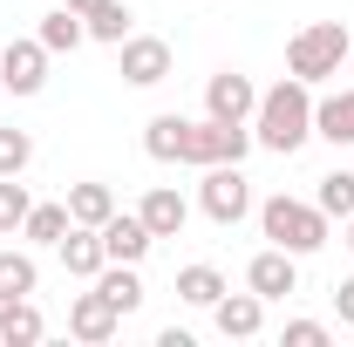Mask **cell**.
Returning <instances> with one entry per match:
<instances>
[{
  "label": "cell",
  "instance_id": "obj_1",
  "mask_svg": "<svg viewBox=\"0 0 354 347\" xmlns=\"http://www.w3.org/2000/svg\"><path fill=\"white\" fill-rule=\"evenodd\" d=\"M252 143L272 157H293L313 143V82L286 75V82L259 88V109H252Z\"/></svg>",
  "mask_w": 354,
  "mask_h": 347
},
{
  "label": "cell",
  "instance_id": "obj_2",
  "mask_svg": "<svg viewBox=\"0 0 354 347\" xmlns=\"http://www.w3.org/2000/svg\"><path fill=\"white\" fill-rule=\"evenodd\" d=\"M327 225H334V218L320 212V205H300V198H286V191L259 205V232L279 245V252H293V259H307V252L327 245Z\"/></svg>",
  "mask_w": 354,
  "mask_h": 347
},
{
  "label": "cell",
  "instance_id": "obj_3",
  "mask_svg": "<svg viewBox=\"0 0 354 347\" xmlns=\"http://www.w3.org/2000/svg\"><path fill=\"white\" fill-rule=\"evenodd\" d=\"M341 62H348V28H341V21H307V28L286 41V75H300V82L341 75Z\"/></svg>",
  "mask_w": 354,
  "mask_h": 347
},
{
  "label": "cell",
  "instance_id": "obj_4",
  "mask_svg": "<svg viewBox=\"0 0 354 347\" xmlns=\"http://www.w3.org/2000/svg\"><path fill=\"white\" fill-rule=\"evenodd\" d=\"M245 150H252V123L198 116V123H184V157L177 164H191V171H205V164H245Z\"/></svg>",
  "mask_w": 354,
  "mask_h": 347
},
{
  "label": "cell",
  "instance_id": "obj_5",
  "mask_svg": "<svg viewBox=\"0 0 354 347\" xmlns=\"http://www.w3.org/2000/svg\"><path fill=\"white\" fill-rule=\"evenodd\" d=\"M198 205H205V218H212V225H239V218L252 212V177L239 171V164H205Z\"/></svg>",
  "mask_w": 354,
  "mask_h": 347
},
{
  "label": "cell",
  "instance_id": "obj_6",
  "mask_svg": "<svg viewBox=\"0 0 354 347\" xmlns=\"http://www.w3.org/2000/svg\"><path fill=\"white\" fill-rule=\"evenodd\" d=\"M48 62H55V55L41 48V35H35V41H7L0 48V88H7V95H41L48 88Z\"/></svg>",
  "mask_w": 354,
  "mask_h": 347
},
{
  "label": "cell",
  "instance_id": "obj_7",
  "mask_svg": "<svg viewBox=\"0 0 354 347\" xmlns=\"http://www.w3.org/2000/svg\"><path fill=\"white\" fill-rule=\"evenodd\" d=\"M252 109H259V88H252V75L218 68V75L205 82V116H218V123H252Z\"/></svg>",
  "mask_w": 354,
  "mask_h": 347
},
{
  "label": "cell",
  "instance_id": "obj_8",
  "mask_svg": "<svg viewBox=\"0 0 354 347\" xmlns=\"http://www.w3.org/2000/svg\"><path fill=\"white\" fill-rule=\"evenodd\" d=\"M116 55H123V82H130V88L171 82V41H157V35H130Z\"/></svg>",
  "mask_w": 354,
  "mask_h": 347
},
{
  "label": "cell",
  "instance_id": "obj_9",
  "mask_svg": "<svg viewBox=\"0 0 354 347\" xmlns=\"http://www.w3.org/2000/svg\"><path fill=\"white\" fill-rule=\"evenodd\" d=\"M245 286H252L259 300H286V293H300V259L279 252V245H266V252H252V265H245Z\"/></svg>",
  "mask_w": 354,
  "mask_h": 347
},
{
  "label": "cell",
  "instance_id": "obj_10",
  "mask_svg": "<svg viewBox=\"0 0 354 347\" xmlns=\"http://www.w3.org/2000/svg\"><path fill=\"white\" fill-rule=\"evenodd\" d=\"M116 327H123V313L102 300V286H88V293H75V306H68V334L88 347H102V341H116Z\"/></svg>",
  "mask_w": 354,
  "mask_h": 347
},
{
  "label": "cell",
  "instance_id": "obj_11",
  "mask_svg": "<svg viewBox=\"0 0 354 347\" xmlns=\"http://www.w3.org/2000/svg\"><path fill=\"white\" fill-rule=\"evenodd\" d=\"M150 245H157V238H150V225H143L136 212H109L102 218V252H109L116 265H143Z\"/></svg>",
  "mask_w": 354,
  "mask_h": 347
},
{
  "label": "cell",
  "instance_id": "obj_12",
  "mask_svg": "<svg viewBox=\"0 0 354 347\" xmlns=\"http://www.w3.org/2000/svg\"><path fill=\"white\" fill-rule=\"evenodd\" d=\"M212 327H218L225 341H252V334L266 327V300L252 293V286H245V293H232V286H225L218 306H212Z\"/></svg>",
  "mask_w": 354,
  "mask_h": 347
},
{
  "label": "cell",
  "instance_id": "obj_13",
  "mask_svg": "<svg viewBox=\"0 0 354 347\" xmlns=\"http://www.w3.org/2000/svg\"><path fill=\"white\" fill-rule=\"evenodd\" d=\"M55 252H62V265H68V279H95V272L109 265V252H102V232H95V225H68Z\"/></svg>",
  "mask_w": 354,
  "mask_h": 347
},
{
  "label": "cell",
  "instance_id": "obj_14",
  "mask_svg": "<svg viewBox=\"0 0 354 347\" xmlns=\"http://www.w3.org/2000/svg\"><path fill=\"white\" fill-rule=\"evenodd\" d=\"M313 136H327L334 150H354V88H334L313 102Z\"/></svg>",
  "mask_w": 354,
  "mask_h": 347
},
{
  "label": "cell",
  "instance_id": "obj_15",
  "mask_svg": "<svg viewBox=\"0 0 354 347\" xmlns=\"http://www.w3.org/2000/svg\"><path fill=\"white\" fill-rule=\"evenodd\" d=\"M136 218H143V225H150V238H177V232H184V225H191V205H184V198H177L171 184H157V191H150V198H143V205H136Z\"/></svg>",
  "mask_w": 354,
  "mask_h": 347
},
{
  "label": "cell",
  "instance_id": "obj_16",
  "mask_svg": "<svg viewBox=\"0 0 354 347\" xmlns=\"http://www.w3.org/2000/svg\"><path fill=\"white\" fill-rule=\"evenodd\" d=\"M88 286H102V300L116 306V313H123V320H130L136 306H143V279H136V265H102V272H95V279H88Z\"/></svg>",
  "mask_w": 354,
  "mask_h": 347
},
{
  "label": "cell",
  "instance_id": "obj_17",
  "mask_svg": "<svg viewBox=\"0 0 354 347\" xmlns=\"http://www.w3.org/2000/svg\"><path fill=\"white\" fill-rule=\"evenodd\" d=\"M184 123H191V116H177V109L150 116V123H143V150H150L157 164H177V157H184Z\"/></svg>",
  "mask_w": 354,
  "mask_h": 347
},
{
  "label": "cell",
  "instance_id": "obj_18",
  "mask_svg": "<svg viewBox=\"0 0 354 347\" xmlns=\"http://www.w3.org/2000/svg\"><path fill=\"white\" fill-rule=\"evenodd\" d=\"M130 0H102V7H88L82 14V28H88V41H109V48H123L130 41Z\"/></svg>",
  "mask_w": 354,
  "mask_h": 347
},
{
  "label": "cell",
  "instance_id": "obj_19",
  "mask_svg": "<svg viewBox=\"0 0 354 347\" xmlns=\"http://www.w3.org/2000/svg\"><path fill=\"white\" fill-rule=\"evenodd\" d=\"M82 41H88V28H82V14H75V7L41 14V48H48V55H75Z\"/></svg>",
  "mask_w": 354,
  "mask_h": 347
},
{
  "label": "cell",
  "instance_id": "obj_20",
  "mask_svg": "<svg viewBox=\"0 0 354 347\" xmlns=\"http://www.w3.org/2000/svg\"><path fill=\"white\" fill-rule=\"evenodd\" d=\"M218 293H225V272H218V265H184V272H177V300H184V306H205V313H212Z\"/></svg>",
  "mask_w": 354,
  "mask_h": 347
},
{
  "label": "cell",
  "instance_id": "obj_21",
  "mask_svg": "<svg viewBox=\"0 0 354 347\" xmlns=\"http://www.w3.org/2000/svg\"><path fill=\"white\" fill-rule=\"evenodd\" d=\"M109 212H116V191H109V184H68V218H75V225H95V232H102Z\"/></svg>",
  "mask_w": 354,
  "mask_h": 347
},
{
  "label": "cell",
  "instance_id": "obj_22",
  "mask_svg": "<svg viewBox=\"0 0 354 347\" xmlns=\"http://www.w3.org/2000/svg\"><path fill=\"white\" fill-rule=\"evenodd\" d=\"M75 218H68V205H28V218H21V238L28 245H62V232H68Z\"/></svg>",
  "mask_w": 354,
  "mask_h": 347
},
{
  "label": "cell",
  "instance_id": "obj_23",
  "mask_svg": "<svg viewBox=\"0 0 354 347\" xmlns=\"http://www.w3.org/2000/svg\"><path fill=\"white\" fill-rule=\"evenodd\" d=\"M313 205H320L327 218H354V171H327L320 191H313Z\"/></svg>",
  "mask_w": 354,
  "mask_h": 347
},
{
  "label": "cell",
  "instance_id": "obj_24",
  "mask_svg": "<svg viewBox=\"0 0 354 347\" xmlns=\"http://www.w3.org/2000/svg\"><path fill=\"white\" fill-rule=\"evenodd\" d=\"M0 286H7V293H21V300H28V293H35V286H41V265L28 259V252H14V245H0Z\"/></svg>",
  "mask_w": 354,
  "mask_h": 347
},
{
  "label": "cell",
  "instance_id": "obj_25",
  "mask_svg": "<svg viewBox=\"0 0 354 347\" xmlns=\"http://www.w3.org/2000/svg\"><path fill=\"white\" fill-rule=\"evenodd\" d=\"M41 334H48V320H41V306H35V300H21L14 313H7V327H0V341H7V347H35Z\"/></svg>",
  "mask_w": 354,
  "mask_h": 347
},
{
  "label": "cell",
  "instance_id": "obj_26",
  "mask_svg": "<svg viewBox=\"0 0 354 347\" xmlns=\"http://www.w3.org/2000/svg\"><path fill=\"white\" fill-rule=\"evenodd\" d=\"M35 164V136L14 130V123H0V177H21Z\"/></svg>",
  "mask_w": 354,
  "mask_h": 347
},
{
  "label": "cell",
  "instance_id": "obj_27",
  "mask_svg": "<svg viewBox=\"0 0 354 347\" xmlns=\"http://www.w3.org/2000/svg\"><path fill=\"white\" fill-rule=\"evenodd\" d=\"M28 205H35V198H28V184H21V177H0V238H14V232H21Z\"/></svg>",
  "mask_w": 354,
  "mask_h": 347
},
{
  "label": "cell",
  "instance_id": "obj_28",
  "mask_svg": "<svg viewBox=\"0 0 354 347\" xmlns=\"http://www.w3.org/2000/svg\"><path fill=\"white\" fill-rule=\"evenodd\" d=\"M286 347H327V320H286Z\"/></svg>",
  "mask_w": 354,
  "mask_h": 347
},
{
  "label": "cell",
  "instance_id": "obj_29",
  "mask_svg": "<svg viewBox=\"0 0 354 347\" xmlns=\"http://www.w3.org/2000/svg\"><path fill=\"white\" fill-rule=\"evenodd\" d=\"M334 313H341V327H354V272L334 286Z\"/></svg>",
  "mask_w": 354,
  "mask_h": 347
},
{
  "label": "cell",
  "instance_id": "obj_30",
  "mask_svg": "<svg viewBox=\"0 0 354 347\" xmlns=\"http://www.w3.org/2000/svg\"><path fill=\"white\" fill-rule=\"evenodd\" d=\"M28 300H35V293H28ZM14 306H21V293H7V286H0V327H7V313H14Z\"/></svg>",
  "mask_w": 354,
  "mask_h": 347
},
{
  "label": "cell",
  "instance_id": "obj_31",
  "mask_svg": "<svg viewBox=\"0 0 354 347\" xmlns=\"http://www.w3.org/2000/svg\"><path fill=\"white\" fill-rule=\"evenodd\" d=\"M62 7H75V14H88V7H102V0H62Z\"/></svg>",
  "mask_w": 354,
  "mask_h": 347
},
{
  "label": "cell",
  "instance_id": "obj_32",
  "mask_svg": "<svg viewBox=\"0 0 354 347\" xmlns=\"http://www.w3.org/2000/svg\"><path fill=\"white\" fill-rule=\"evenodd\" d=\"M348 68H354V28H348Z\"/></svg>",
  "mask_w": 354,
  "mask_h": 347
},
{
  "label": "cell",
  "instance_id": "obj_33",
  "mask_svg": "<svg viewBox=\"0 0 354 347\" xmlns=\"http://www.w3.org/2000/svg\"><path fill=\"white\" fill-rule=\"evenodd\" d=\"M348 252H354V218H348Z\"/></svg>",
  "mask_w": 354,
  "mask_h": 347
}]
</instances>
